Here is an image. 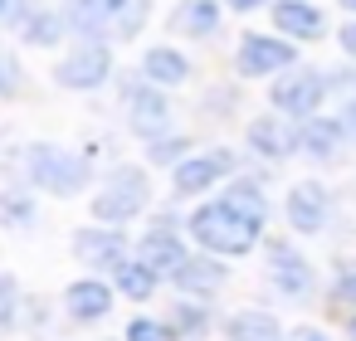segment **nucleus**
Listing matches in <instances>:
<instances>
[{"label":"nucleus","mask_w":356,"mask_h":341,"mask_svg":"<svg viewBox=\"0 0 356 341\" xmlns=\"http://www.w3.org/2000/svg\"><path fill=\"white\" fill-rule=\"evenodd\" d=\"M234 10H254V6H264V0H229Z\"/></svg>","instance_id":"obj_33"},{"label":"nucleus","mask_w":356,"mask_h":341,"mask_svg":"<svg viewBox=\"0 0 356 341\" xmlns=\"http://www.w3.org/2000/svg\"><path fill=\"white\" fill-rule=\"evenodd\" d=\"M176 322H181V326H205V312H181Z\"/></svg>","instance_id":"obj_30"},{"label":"nucleus","mask_w":356,"mask_h":341,"mask_svg":"<svg viewBox=\"0 0 356 341\" xmlns=\"http://www.w3.org/2000/svg\"><path fill=\"white\" fill-rule=\"evenodd\" d=\"M108 307H113V292H108L103 283H74V288H69V312H74V317L93 322V317H103Z\"/></svg>","instance_id":"obj_17"},{"label":"nucleus","mask_w":356,"mask_h":341,"mask_svg":"<svg viewBox=\"0 0 356 341\" xmlns=\"http://www.w3.org/2000/svg\"><path fill=\"white\" fill-rule=\"evenodd\" d=\"M293 341H327V336H322V331H312V326H302V331H298Z\"/></svg>","instance_id":"obj_32"},{"label":"nucleus","mask_w":356,"mask_h":341,"mask_svg":"<svg viewBox=\"0 0 356 341\" xmlns=\"http://www.w3.org/2000/svg\"><path fill=\"white\" fill-rule=\"evenodd\" d=\"M288 64H293V44L268 40V35H244V44H239V74L259 78V74H273V69H288Z\"/></svg>","instance_id":"obj_6"},{"label":"nucleus","mask_w":356,"mask_h":341,"mask_svg":"<svg viewBox=\"0 0 356 341\" xmlns=\"http://www.w3.org/2000/svg\"><path fill=\"white\" fill-rule=\"evenodd\" d=\"M147 78H152V83H186V78H191V64H186V54H176V49H152V54H147Z\"/></svg>","instance_id":"obj_19"},{"label":"nucleus","mask_w":356,"mask_h":341,"mask_svg":"<svg viewBox=\"0 0 356 341\" xmlns=\"http://www.w3.org/2000/svg\"><path fill=\"white\" fill-rule=\"evenodd\" d=\"M268 268H273V283H278L283 292H307V288H312V268H307L288 244H273Z\"/></svg>","instance_id":"obj_13"},{"label":"nucleus","mask_w":356,"mask_h":341,"mask_svg":"<svg viewBox=\"0 0 356 341\" xmlns=\"http://www.w3.org/2000/svg\"><path fill=\"white\" fill-rule=\"evenodd\" d=\"M171 278H176L186 292H215V288L225 283V268H220L215 258H186Z\"/></svg>","instance_id":"obj_15"},{"label":"nucleus","mask_w":356,"mask_h":341,"mask_svg":"<svg viewBox=\"0 0 356 341\" xmlns=\"http://www.w3.org/2000/svg\"><path fill=\"white\" fill-rule=\"evenodd\" d=\"M273 25H278L283 35L317 40V35H322V10L307 6V0H278V6H273Z\"/></svg>","instance_id":"obj_12"},{"label":"nucleus","mask_w":356,"mask_h":341,"mask_svg":"<svg viewBox=\"0 0 356 341\" xmlns=\"http://www.w3.org/2000/svg\"><path fill=\"white\" fill-rule=\"evenodd\" d=\"M20 15H25V0H6V20H10V25H15V20H20Z\"/></svg>","instance_id":"obj_29"},{"label":"nucleus","mask_w":356,"mask_h":341,"mask_svg":"<svg viewBox=\"0 0 356 341\" xmlns=\"http://www.w3.org/2000/svg\"><path fill=\"white\" fill-rule=\"evenodd\" d=\"M322 78L317 74H288V78H278L273 83V108H283V113H298V117H307L312 108H317V98H322Z\"/></svg>","instance_id":"obj_9"},{"label":"nucleus","mask_w":356,"mask_h":341,"mask_svg":"<svg viewBox=\"0 0 356 341\" xmlns=\"http://www.w3.org/2000/svg\"><path fill=\"white\" fill-rule=\"evenodd\" d=\"M341 49H346V54H356V20L341 30Z\"/></svg>","instance_id":"obj_28"},{"label":"nucleus","mask_w":356,"mask_h":341,"mask_svg":"<svg viewBox=\"0 0 356 341\" xmlns=\"http://www.w3.org/2000/svg\"><path fill=\"white\" fill-rule=\"evenodd\" d=\"M59 35H64L59 15H30L25 20V44H59Z\"/></svg>","instance_id":"obj_24"},{"label":"nucleus","mask_w":356,"mask_h":341,"mask_svg":"<svg viewBox=\"0 0 356 341\" xmlns=\"http://www.w3.org/2000/svg\"><path fill=\"white\" fill-rule=\"evenodd\" d=\"M249 147H254L259 156H288V151H293V132L264 117V122L249 127Z\"/></svg>","instance_id":"obj_20"},{"label":"nucleus","mask_w":356,"mask_h":341,"mask_svg":"<svg viewBox=\"0 0 356 341\" xmlns=\"http://www.w3.org/2000/svg\"><path fill=\"white\" fill-rule=\"evenodd\" d=\"M341 137H346L341 122H327V117H307V122H302V147H307L312 156H337Z\"/></svg>","instance_id":"obj_16"},{"label":"nucleus","mask_w":356,"mask_h":341,"mask_svg":"<svg viewBox=\"0 0 356 341\" xmlns=\"http://www.w3.org/2000/svg\"><path fill=\"white\" fill-rule=\"evenodd\" d=\"M147 210V176L137 171V166H118V176L108 181V190L93 200V215L98 219H132V215H142Z\"/></svg>","instance_id":"obj_3"},{"label":"nucleus","mask_w":356,"mask_h":341,"mask_svg":"<svg viewBox=\"0 0 356 341\" xmlns=\"http://www.w3.org/2000/svg\"><path fill=\"white\" fill-rule=\"evenodd\" d=\"M191 229H195V239H200L205 249H215V253H249L254 239H259V224H249L244 215H234L225 200L195 210V215H191Z\"/></svg>","instance_id":"obj_1"},{"label":"nucleus","mask_w":356,"mask_h":341,"mask_svg":"<svg viewBox=\"0 0 356 341\" xmlns=\"http://www.w3.org/2000/svg\"><path fill=\"white\" fill-rule=\"evenodd\" d=\"M225 205H229L234 215H244L249 224H264V219H268V205H264L259 185H249V181H244V185H234V190L225 195Z\"/></svg>","instance_id":"obj_22"},{"label":"nucleus","mask_w":356,"mask_h":341,"mask_svg":"<svg viewBox=\"0 0 356 341\" xmlns=\"http://www.w3.org/2000/svg\"><path fill=\"white\" fill-rule=\"evenodd\" d=\"M142 263H152L156 273H176V268L186 263V249L176 244V234L156 229V234H147V239H142Z\"/></svg>","instance_id":"obj_14"},{"label":"nucleus","mask_w":356,"mask_h":341,"mask_svg":"<svg viewBox=\"0 0 356 341\" xmlns=\"http://www.w3.org/2000/svg\"><path fill=\"white\" fill-rule=\"evenodd\" d=\"M54 74H59V83H64V88H98V83L113 74V54H108L103 44H83V49H79V54H69Z\"/></svg>","instance_id":"obj_5"},{"label":"nucleus","mask_w":356,"mask_h":341,"mask_svg":"<svg viewBox=\"0 0 356 341\" xmlns=\"http://www.w3.org/2000/svg\"><path fill=\"white\" fill-rule=\"evenodd\" d=\"M337 292H341L346 302H356V263H351V268L341 273V288H337Z\"/></svg>","instance_id":"obj_27"},{"label":"nucleus","mask_w":356,"mask_h":341,"mask_svg":"<svg viewBox=\"0 0 356 341\" xmlns=\"http://www.w3.org/2000/svg\"><path fill=\"white\" fill-rule=\"evenodd\" d=\"M74 249H79V258H88L93 268H118L127 239H122V229H79Z\"/></svg>","instance_id":"obj_10"},{"label":"nucleus","mask_w":356,"mask_h":341,"mask_svg":"<svg viewBox=\"0 0 356 341\" xmlns=\"http://www.w3.org/2000/svg\"><path fill=\"white\" fill-rule=\"evenodd\" d=\"M127 341H166V326H156V322H132V326H127Z\"/></svg>","instance_id":"obj_25"},{"label":"nucleus","mask_w":356,"mask_h":341,"mask_svg":"<svg viewBox=\"0 0 356 341\" xmlns=\"http://www.w3.org/2000/svg\"><path fill=\"white\" fill-rule=\"evenodd\" d=\"M118 288H122L127 297H152L156 268H152V263H118Z\"/></svg>","instance_id":"obj_23"},{"label":"nucleus","mask_w":356,"mask_h":341,"mask_svg":"<svg viewBox=\"0 0 356 341\" xmlns=\"http://www.w3.org/2000/svg\"><path fill=\"white\" fill-rule=\"evenodd\" d=\"M30 166H35V181H40L44 190H54V195H74V190L83 185V176H88V166L74 161V156L59 151V147H35Z\"/></svg>","instance_id":"obj_4"},{"label":"nucleus","mask_w":356,"mask_h":341,"mask_svg":"<svg viewBox=\"0 0 356 341\" xmlns=\"http://www.w3.org/2000/svg\"><path fill=\"white\" fill-rule=\"evenodd\" d=\"M127 108H132V132H142V137L156 142V132H161L166 117H171L166 98H161L156 88H132V93H127Z\"/></svg>","instance_id":"obj_11"},{"label":"nucleus","mask_w":356,"mask_h":341,"mask_svg":"<svg viewBox=\"0 0 356 341\" xmlns=\"http://www.w3.org/2000/svg\"><path fill=\"white\" fill-rule=\"evenodd\" d=\"M181 151H186V142H152V161H161V166L176 161Z\"/></svg>","instance_id":"obj_26"},{"label":"nucleus","mask_w":356,"mask_h":341,"mask_svg":"<svg viewBox=\"0 0 356 341\" xmlns=\"http://www.w3.org/2000/svg\"><path fill=\"white\" fill-rule=\"evenodd\" d=\"M341 127H346V137H356V103L346 108V117H341Z\"/></svg>","instance_id":"obj_31"},{"label":"nucleus","mask_w":356,"mask_h":341,"mask_svg":"<svg viewBox=\"0 0 356 341\" xmlns=\"http://www.w3.org/2000/svg\"><path fill=\"white\" fill-rule=\"evenodd\" d=\"M351 336H356V322H351Z\"/></svg>","instance_id":"obj_35"},{"label":"nucleus","mask_w":356,"mask_h":341,"mask_svg":"<svg viewBox=\"0 0 356 341\" xmlns=\"http://www.w3.org/2000/svg\"><path fill=\"white\" fill-rule=\"evenodd\" d=\"M229 171H234V151H205V156H191V161L176 166V190H181V195H195V190L215 185V181L229 176Z\"/></svg>","instance_id":"obj_7"},{"label":"nucleus","mask_w":356,"mask_h":341,"mask_svg":"<svg viewBox=\"0 0 356 341\" xmlns=\"http://www.w3.org/2000/svg\"><path fill=\"white\" fill-rule=\"evenodd\" d=\"M69 20L93 35L108 30V35L132 40L147 25V0H69Z\"/></svg>","instance_id":"obj_2"},{"label":"nucleus","mask_w":356,"mask_h":341,"mask_svg":"<svg viewBox=\"0 0 356 341\" xmlns=\"http://www.w3.org/2000/svg\"><path fill=\"white\" fill-rule=\"evenodd\" d=\"M229 341H283V331H278V322L264 317V312H239V317L229 322Z\"/></svg>","instance_id":"obj_21"},{"label":"nucleus","mask_w":356,"mask_h":341,"mask_svg":"<svg viewBox=\"0 0 356 341\" xmlns=\"http://www.w3.org/2000/svg\"><path fill=\"white\" fill-rule=\"evenodd\" d=\"M341 6H346V10H356V0H341Z\"/></svg>","instance_id":"obj_34"},{"label":"nucleus","mask_w":356,"mask_h":341,"mask_svg":"<svg viewBox=\"0 0 356 341\" xmlns=\"http://www.w3.org/2000/svg\"><path fill=\"white\" fill-rule=\"evenodd\" d=\"M176 30H186V35H215L220 30V6H215V0H186V6L176 10Z\"/></svg>","instance_id":"obj_18"},{"label":"nucleus","mask_w":356,"mask_h":341,"mask_svg":"<svg viewBox=\"0 0 356 341\" xmlns=\"http://www.w3.org/2000/svg\"><path fill=\"white\" fill-rule=\"evenodd\" d=\"M288 219H293V229L317 234V229L327 224V190H322L317 181L293 185V190H288Z\"/></svg>","instance_id":"obj_8"}]
</instances>
